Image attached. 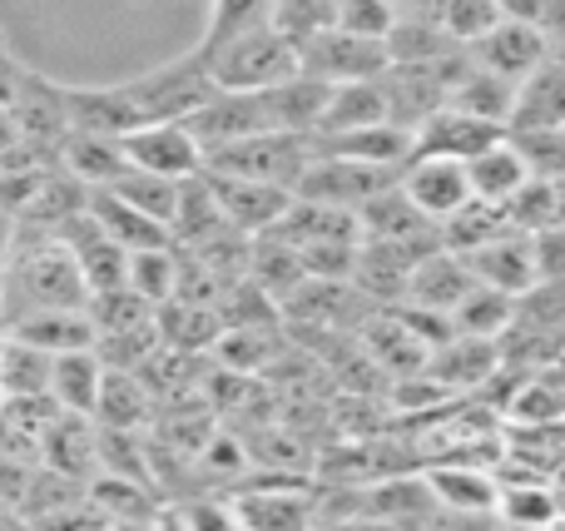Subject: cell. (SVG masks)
I'll return each instance as SVG.
<instances>
[{
    "mask_svg": "<svg viewBox=\"0 0 565 531\" xmlns=\"http://www.w3.org/2000/svg\"><path fill=\"white\" fill-rule=\"evenodd\" d=\"M60 164H65L70 179H79L85 189H105L125 174V149H119V135H89V129H65L60 139Z\"/></svg>",
    "mask_w": 565,
    "mask_h": 531,
    "instance_id": "cell-18",
    "label": "cell"
},
{
    "mask_svg": "<svg viewBox=\"0 0 565 531\" xmlns=\"http://www.w3.org/2000/svg\"><path fill=\"white\" fill-rule=\"evenodd\" d=\"M397 189L431 219L441 224L447 214H457L471 199V179L461 159H441V155H407L397 169Z\"/></svg>",
    "mask_w": 565,
    "mask_h": 531,
    "instance_id": "cell-8",
    "label": "cell"
},
{
    "mask_svg": "<svg viewBox=\"0 0 565 531\" xmlns=\"http://www.w3.org/2000/svg\"><path fill=\"white\" fill-rule=\"evenodd\" d=\"M6 338L40 348V353H70V348H95V323L85 308H35L0 323Z\"/></svg>",
    "mask_w": 565,
    "mask_h": 531,
    "instance_id": "cell-15",
    "label": "cell"
},
{
    "mask_svg": "<svg viewBox=\"0 0 565 531\" xmlns=\"http://www.w3.org/2000/svg\"><path fill=\"white\" fill-rule=\"evenodd\" d=\"M501 135H507V125L477 119L457 105H437L412 129V155H441V159H461V164H467L477 149H487L491 139H501Z\"/></svg>",
    "mask_w": 565,
    "mask_h": 531,
    "instance_id": "cell-10",
    "label": "cell"
},
{
    "mask_svg": "<svg viewBox=\"0 0 565 531\" xmlns=\"http://www.w3.org/2000/svg\"><path fill=\"white\" fill-rule=\"evenodd\" d=\"M392 15H437V0H387Z\"/></svg>",
    "mask_w": 565,
    "mask_h": 531,
    "instance_id": "cell-37",
    "label": "cell"
},
{
    "mask_svg": "<svg viewBox=\"0 0 565 531\" xmlns=\"http://www.w3.org/2000/svg\"><path fill=\"white\" fill-rule=\"evenodd\" d=\"M0 522H15V512H10V502L0 497Z\"/></svg>",
    "mask_w": 565,
    "mask_h": 531,
    "instance_id": "cell-39",
    "label": "cell"
},
{
    "mask_svg": "<svg viewBox=\"0 0 565 531\" xmlns=\"http://www.w3.org/2000/svg\"><path fill=\"white\" fill-rule=\"evenodd\" d=\"M461 50H467L471 65L491 70V75L511 79V85H516V79H526L531 70H536L541 60L551 55V45H546V35H541V25H536V20H521V15L497 20L487 35L471 40V45H461Z\"/></svg>",
    "mask_w": 565,
    "mask_h": 531,
    "instance_id": "cell-7",
    "label": "cell"
},
{
    "mask_svg": "<svg viewBox=\"0 0 565 531\" xmlns=\"http://www.w3.org/2000/svg\"><path fill=\"white\" fill-rule=\"evenodd\" d=\"M565 125V60L546 55L511 89L507 129H561Z\"/></svg>",
    "mask_w": 565,
    "mask_h": 531,
    "instance_id": "cell-12",
    "label": "cell"
},
{
    "mask_svg": "<svg viewBox=\"0 0 565 531\" xmlns=\"http://www.w3.org/2000/svg\"><path fill=\"white\" fill-rule=\"evenodd\" d=\"M511 89H516L511 79L491 75V70L471 65V60H461V70L451 75L447 99H441V105H457V109H467V115H477V119L507 125V115H511Z\"/></svg>",
    "mask_w": 565,
    "mask_h": 531,
    "instance_id": "cell-24",
    "label": "cell"
},
{
    "mask_svg": "<svg viewBox=\"0 0 565 531\" xmlns=\"http://www.w3.org/2000/svg\"><path fill=\"white\" fill-rule=\"evenodd\" d=\"M431 20H437L457 45H471V40H481L497 20H507V10H501V0H437V15Z\"/></svg>",
    "mask_w": 565,
    "mask_h": 531,
    "instance_id": "cell-30",
    "label": "cell"
},
{
    "mask_svg": "<svg viewBox=\"0 0 565 531\" xmlns=\"http://www.w3.org/2000/svg\"><path fill=\"white\" fill-rule=\"evenodd\" d=\"M99 363L95 348H70V353H50V383H45V397L65 413H85L95 407V393H99Z\"/></svg>",
    "mask_w": 565,
    "mask_h": 531,
    "instance_id": "cell-21",
    "label": "cell"
},
{
    "mask_svg": "<svg viewBox=\"0 0 565 531\" xmlns=\"http://www.w3.org/2000/svg\"><path fill=\"white\" fill-rule=\"evenodd\" d=\"M531 254H536V284L565 288V224H546L531 234Z\"/></svg>",
    "mask_w": 565,
    "mask_h": 531,
    "instance_id": "cell-36",
    "label": "cell"
},
{
    "mask_svg": "<svg viewBox=\"0 0 565 531\" xmlns=\"http://www.w3.org/2000/svg\"><path fill=\"white\" fill-rule=\"evenodd\" d=\"M312 507L298 492H254V497H234V522L244 527H298L308 522Z\"/></svg>",
    "mask_w": 565,
    "mask_h": 531,
    "instance_id": "cell-28",
    "label": "cell"
},
{
    "mask_svg": "<svg viewBox=\"0 0 565 531\" xmlns=\"http://www.w3.org/2000/svg\"><path fill=\"white\" fill-rule=\"evenodd\" d=\"M471 268V278L487 288H501V294H526L531 284H536V254H531V234H521V229H501L497 238H487V244H477L471 254H461Z\"/></svg>",
    "mask_w": 565,
    "mask_h": 531,
    "instance_id": "cell-11",
    "label": "cell"
},
{
    "mask_svg": "<svg viewBox=\"0 0 565 531\" xmlns=\"http://www.w3.org/2000/svg\"><path fill=\"white\" fill-rule=\"evenodd\" d=\"M278 234L282 244L292 248H312V244H358V214L352 209H332V204H318V199H302L292 194V204L278 214V224L268 229Z\"/></svg>",
    "mask_w": 565,
    "mask_h": 531,
    "instance_id": "cell-14",
    "label": "cell"
},
{
    "mask_svg": "<svg viewBox=\"0 0 565 531\" xmlns=\"http://www.w3.org/2000/svg\"><path fill=\"white\" fill-rule=\"evenodd\" d=\"M312 159V139L308 135H288V129H264V135H244L214 145L204 155L209 174H238V179H264V184L292 189L302 179Z\"/></svg>",
    "mask_w": 565,
    "mask_h": 531,
    "instance_id": "cell-3",
    "label": "cell"
},
{
    "mask_svg": "<svg viewBox=\"0 0 565 531\" xmlns=\"http://www.w3.org/2000/svg\"><path fill=\"white\" fill-rule=\"evenodd\" d=\"M387 119V95L382 79H348V85H328V105L318 115V135H342V129H362V125H382Z\"/></svg>",
    "mask_w": 565,
    "mask_h": 531,
    "instance_id": "cell-22",
    "label": "cell"
},
{
    "mask_svg": "<svg viewBox=\"0 0 565 531\" xmlns=\"http://www.w3.org/2000/svg\"><path fill=\"white\" fill-rule=\"evenodd\" d=\"M507 224V214H501V204H491V199H477L471 194L467 204L457 209V214H447L437 224V238L441 248H451V254H471L477 244H487V238H497Z\"/></svg>",
    "mask_w": 565,
    "mask_h": 531,
    "instance_id": "cell-25",
    "label": "cell"
},
{
    "mask_svg": "<svg viewBox=\"0 0 565 531\" xmlns=\"http://www.w3.org/2000/svg\"><path fill=\"white\" fill-rule=\"evenodd\" d=\"M298 70L322 85H348V79H377L387 70V45L372 35L322 25L298 40Z\"/></svg>",
    "mask_w": 565,
    "mask_h": 531,
    "instance_id": "cell-4",
    "label": "cell"
},
{
    "mask_svg": "<svg viewBox=\"0 0 565 531\" xmlns=\"http://www.w3.org/2000/svg\"><path fill=\"white\" fill-rule=\"evenodd\" d=\"M332 15V0H274V25L282 30V35L298 45L302 35H312V30H322Z\"/></svg>",
    "mask_w": 565,
    "mask_h": 531,
    "instance_id": "cell-35",
    "label": "cell"
},
{
    "mask_svg": "<svg viewBox=\"0 0 565 531\" xmlns=\"http://www.w3.org/2000/svg\"><path fill=\"white\" fill-rule=\"evenodd\" d=\"M129 169L145 174H164V179H194L204 169V145L189 135L184 119H154V125H135L119 135Z\"/></svg>",
    "mask_w": 565,
    "mask_h": 531,
    "instance_id": "cell-6",
    "label": "cell"
},
{
    "mask_svg": "<svg viewBox=\"0 0 565 531\" xmlns=\"http://www.w3.org/2000/svg\"><path fill=\"white\" fill-rule=\"evenodd\" d=\"M427 487H431V497H437L441 517H497V487L501 482H491L487 467H471V463L431 467Z\"/></svg>",
    "mask_w": 565,
    "mask_h": 531,
    "instance_id": "cell-16",
    "label": "cell"
},
{
    "mask_svg": "<svg viewBox=\"0 0 565 531\" xmlns=\"http://www.w3.org/2000/svg\"><path fill=\"white\" fill-rule=\"evenodd\" d=\"M551 194H556V224H565V179H551Z\"/></svg>",
    "mask_w": 565,
    "mask_h": 531,
    "instance_id": "cell-38",
    "label": "cell"
},
{
    "mask_svg": "<svg viewBox=\"0 0 565 531\" xmlns=\"http://www.w3.org/2000/svg\"><path fill=\"white\" fill-rule=\"evenodd\" d=\"M497 517L501 522H526V527H546V522H561V497L551 487H497Z\"/></svg>",
    "mask_w": 565,
    "mask_h": 531,
    "instance_id": "cell-31",
    "label": "cell"
},
{
    "mask_svg": "<svg viewBox=\"0 0 565 531\" xmlns=\"http://www.w3.org/2000/svg\"><path fill=\"white\" fill-rule=\"evenodd\" d=\"M179 184H184V179H164V174H145V169H125V174H119L115 184H105V189H115L125 204H135L139 214L159 219V224L169 229V219H174V204H179Z\"/></svg>",
    "mask_w": 565,
    "mask_h": 531,
    "instance_id": "cell-26",
    "label": "cell"
},
{
    "mask_svg": "<svg viewBox=\"0 0 565 531\" xmlns=\"http://www.w3.org/2000/svg\"><path fill=\"white\" fill-rule=\"evenodd\" d=\"M209 89H214V79H209L199 50H189V55L164 60V65L145 70V75L119 79L115 99L125 109V125L135 129V125H154V119H184Z\"/></svg>",
    "mask_w": 565,
    "mask_h": 531,
    "instance_id": "cell-2",
    "label": "cell"
},
{
    "mask_svg": "<svg viewBox=\"0 0 565 531\" xmlns=\"http://www.w3.org/2000/svg\"><path fill=\"white\" fill-rule=\"evenodd\" d=\"M154 413V393L135 368H105L99 373V393L89 407V423L95 427H145Z\"/></svg>",
    "mask_w": 565,
    "mask_h": 531,
    "instance_id": "cell-17",
    "label": "cell"
},
{
    "mask_svg": "<svg viewBox=\"0 0 565 531\" xmlns=\"http://www.w3.org/2000/svg\"><path fill=\"white\" fill-rule=\"evenodd\" d=\"M35 463L89 482V477H95V423H89L85 413H65V407H55L50 423L40 427Z\"/></svg>",
    "mask_w": 565,
    "mask_h": 531,
    "instance_id": "cell-13",
    "label": "cell"
},
{
    "mask_svg": "<svg viewBox=\"0 0 565 531\" xmlns=\"http://www.w3.org/2000/svg\"><path fill=\"white\" fill-rule=\"evenodd\" d=\"M501 214H507V224L521 229V234H536V229L556 224V194H551V179L531 174L526 184H521L516 194L501 204Z\"/></svg>",
    "mask_w": 565,
    "mask_h": 531,
    "instance_id": "cell-32",
    "label": "cell"
},
{
    "mask_svg": "<svg viewBox=\"0 0 565 531\" xmlns=\"http://www.w3.org/2000/svg\"><path fill=\"white\" fill-rule=\"evenodd\" d=\"M392 10H387V0H332V15H328V25H338V30H352V35H372V40H382L392 30Z\"/></svg>",
    "mask_w": 565,
    "mask_h": 531,
    "instance_id": "cell-34",
    "label": "cell"
},
{
    "mask_svg": "<svg viewBox=\"0 0 565 531\" xmlns=\"http://www.w3.org/2000/svg\"><path fill=\"white\" fill-rule=\"evenodd\" d=\"M318 155H348V159H362V164H392L397 169L402 159L412 155V135L392 119L382 125H362V129H342V135H318L312 139Z\"/></svg>",
    "mask_w": 565,
    "mask_h": 531,
    "instance_id": "cell-20",
    "label": "cell"
},
{
    "mask_svg": "<svg viewBox=\"0 0 565 531\" xmlns=\"http://www.w3.org/2000/svg\"><path fill=\"white\" fill-rule=\"evenodd\" d=\"M85 209H89V219H95V224L105 229V234L115 238L119 248H125V254H139V248L169 244V229L159 224V219L139 214L135 204H125L115 189H89V194H85Z\"/></svg>",
    "mask_w": 565,
    "mask_h": 531,
    "instance_id": "cell-19",
    "label": "cell"
},
{
    "mask_svg": "<svg viewBox=\"0 0 565 531\" xmlns=\"http://www.w3.org/2000/svg\"><path fill=\"white\" fill-rule=\"evenodd\" d=\"M536 179H565V125L561 129H507Z\"/></svg>",
    "mask_w": 565,
    "mask_h": 531,
    "instance_id": "cell-33",
    "label": "cell"
},
{
    "mask_svg": "<svg viewBox=\"0 0 565 531\" xmlns=\"http://www.w3.org/2000/svg\"><path fill=\"white\" fill-rule=\"evenodd\" d=\"M467 179H471V194L477 199L507 204V199L531 179V169H526V159H521V149L511 145V135H501L467 159Z\"/></svg>",
    "mask_w": 565,
    "mask_h": 531,
    "instance_id": "cell-23",
    "label": "cell"
},
{
    "mask_svg": "<svg viewBox=\"0 0 565 531\" xmlns=\"http://www.w3.org/2000/svg\"><path fill=\"white\" fill-rule=\"evenodd\" d=\"M397 169L392 164H362V159H348V155H318V149H312V159H308V169H302V179L292 184V194L318 199V204H332V209H352V214H358L372 194H382L387 184H397Z\"/></svg>",
    "mask_w": 565,
    "mask_h": 531,
    "instance_id": "cell-5",
    "label": "cell"
},
{
    "mask_svg": "<svg viewBox=\"0 0 565 531\" xmlns=\"http://www.w3.org/2000/svg\"><path fill=\"white\" fill-rule=\"evenodd\" d=\"M209 189H214V204L224 214L228 229L238 234H268L278 224V214L292 204V189L282 184H264V179H238V174H209Z\"/></svg>",
    "mask_w": 565,
    "mask_h": 531,
    "instance_id": "cell-9",
    "label": "cell"
},
{
    "mask_svg": "<svg viewBox=\"0 0 565 531\" xmlns=\"http://www.w3.org/2000/svg\"><path fill=\"white\" fill-rule=\"evenodd\" d=\"M125 288H135L149 308L164 304V298L174 294V244H159V248H139V254H129Z\"/></svg>",
    "mask_w": 565,
    "mask_h": 531,
    "instance_id": "cell-27",
    "label": "cell"
},
{
    "mask_svg": "<svg viewBox=\"0 0 565 531\" xmlns=\"http://www.w3.org/2000/svg\"><path fill=\"white\" fill-rule=\"evenodd\" d=\"M199 60H204L209 79H214L218 89H268V85H278V79L298 75V45L282 35L274 20L199 50Z\"/></svg>",
    "mask_w": 565,
    "mask_h": 531,
    "instance_id": "cell-1",
    "label": "cell"
},
{
    "mask_svg": "<svg viewBox=\"0 0 565 531\" xmlns=\"http://www.w3.org/2000/svg\"><path fill=\"white\" fill-rule=\"evenodd\" d=\"M268 15H274V0H214L209 20H204V35H199L194 50H209V45H218V40L244 35V30L264 25Z\"/></svg>",
    "mask_w": 565,
    "mask_h": 531,
    "instance_id": "cell-29",
    "label": "cell"
}]
</instances>
